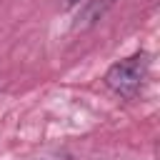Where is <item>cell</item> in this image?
I'll return each instance as SVG.
<instances>
[{
    "mask_svg": "<svg viewBox=\"0 0 160 160\" xmlns=\"http://www.w3.org/2000/svg\"><path fill=\"white\" fill-rule=\"evenodd\" d=\"M148 68H150L148 52H138L132 58H125L105 72V85L122 98H135L148 78Z\"/></svg>",
    "mask_w": 160,
    "mask_h": 160,
    "instance_id": "6da1fadb",
    "label": "cell"
},
{
    "mask_svg": "<svg viewBox=\"0 0 160 160\" xmlns=\"http://www.w3.org/2000/svg\"><path fill=\"white\" fill-rule=\"evenodd\" d=\"M112 2H115V0H88V2L80 8V12H78V18H75V22H72V30L92 28V25L112 8Z\"/></svg>",
    "mask_w": 160,
    "mask_h": 160,
    "instance_id": "7a4b0ae2",
    "label": "cell"
},
{
    "mask_svg": "<svg viewBox=\"0 0 160 160\" xmlns=\"http://www.w3.org/2000/svg\"><path fill=\"white\" fill-rule=\"evenodd\" d=\"M75 2H80V0H65V5L70 8V5H75Z\"/></svg>",
    "mask_w": 160,
    "mask_h": 160,
    "instance_id": "3957f363",
    "label": "cell"
}]
</instances>
